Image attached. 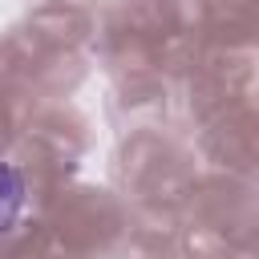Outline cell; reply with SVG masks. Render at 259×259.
Returning a JSON list of instances; mask_svg holds the SVG:
<instances>
[{
    "mask_svg": "<svg viewBox=\"0 0 259 259\" xmlns=\"http://www.w3.org/2000/svg\"><path fill=\"white\" fill-rule=\"evenodd\" d=\"M24 198H28V186H24V174L0 158V235H8L24 210Z\"/></svg>",
    "mask_w": 259,
    "mask_h": 259,
    "instance_id": "obj_1",
    "label": "cell"
}]
</instances>
